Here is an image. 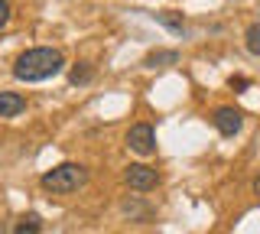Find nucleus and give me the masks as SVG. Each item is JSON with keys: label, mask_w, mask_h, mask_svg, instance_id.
Wrapping results in <instances>:
<instances>
[{"label": "nucleus", "mask_w": 260, "mask_h": 234, "mask_svg": "<svg viewBox=\"0 0 260 234\" xmlns=\"http://www.w3.org/2000/svg\"><path fill=\"white\" fill-rule=\"evenodd\" d=\"M179 62V52L176 49H159V52H150L143 59V65L146 69H166V65H176Z\"/></svg>", "instance_id": "obj_7"}, {"label": "nucleus", "mask_w": 260, "mask_h": 234, "mask_svg": "<svg viewBox=\"0 0 260 234\" xmlns=\"http://www.w3.org/2000/svg\"><path fill=\"white\" fill-rule=\"evenodd\" d=\"M124 182H127L134 192H150V189H156L159 173H156L153 166H146V163H134V166H127Z\"/></svg>", "instance_id": "obj_3"}, {"label": "nucleus", "mask_w": 260, "mask_h": 234, "mask_svg": "<svg viewBox=\"0 0 260 234\" xmlns=\"http://www.w3.org/2000/svg\"><path fill=\"white\" fill-rule=\"evenodd\" d=\"M244 39H247V52L260 55V23H250L247 33H244Z\"/></svg>", "instance_id": "obj_12"}, {"label": "nucleus", "mask_w": 260, "mask_h": 234, "mask_svg": "<svg viewBox=\"0 0 260 234\" xmlns=\"http://www.w3.org/2000/svg\"><path fill=\"white\" fill-rule=\"evenodd\" d=\"M153 20L162 23L166 29H173V33H182L185 29V20H182V13H173V10H166V13H153Z\"/></svg>", "instance_id": "obj_9"}, {"label": "nucleus", "mask_w": 260, "mask_h": 234, "mask_svg": "<svg viewBox=\"0 0 260 234\" xmlns=\"http://www.w3.org/2000/svg\"><path fill=\"white\" fill-rule=\"evenodd\" d=\"M94 78V72H91V65H88V62H78L75 69H72V75H69V82L72 85H88Z\"/></svg>", "instance_id": "obj_11"}, {"label": "nucleus", "mask_w": 260, "mask_h": 234, "mask_svg": "<svg viewBox=\"0 0 260 234\" xmlns=\"http://www.w3.org/2000/svg\"><path fill=\"white\" fill-rule=\"evenodd\" d=\"M26 111V98L16 91H0V117H16Z\"/></svg>", "instance_id": "obj_6"}, {"label": "nucleus", "mask_w": 260, "mask_h": 234, "mask_svg": "<svg viewBox=\"0 0 260 234\" xmlns=\"http://www.w3.org/2000/svg\"><path fill=\"white\" fill-rule=\"evenodd\" d=\"M13 234H43V221H39V215H26L16 221Z\"/></svg>", "instance_id": "obj_10"}, {"label": "nucleus", "mask_w": 260, "mask_h": 234, "mask_svg": "<svg viewBox=\"0 0 260 234\" xmlns=\"http://www.w3.org/2000/svg\"><path fill=\"white\" fill-rule=\"evenodd\" d=\"M62 65H65V59L59 49L36 46V49H26L13 62V78H20V82H46V78L59 75Z\"/></svg>", "instance_id": "obj_1"}, {"label": "nucleus", "mask_w": 260, "mask_h": 234, "mask_svg": "<svg viewBox=\"0 0 260 234\" xmlns=\"http://www.w3.org/2000/svg\"><path fill=\"white\" fill-rule=\"evenodd\" d=\"M211 120H215V127H218V133H221V137H234V133L241 130V124H244V114H241L238 108H218Z\"/></svg>", "instance_id": "obj_5"}, {"label": "nucleus", "mask_w": 260, "mask_h": 234, "mask_svg": "<svg viewBox=\"0 0 260 234\" xmlns=\"http://www.w3.org/2000/svg\"><path fill=\"white\" fill-rule=\"evenodd\" d=\"M124 215L130 218V221H146V218L153 215V208L143 205V202H137V198H127L124 202Z\"/></svg>", "instance_id": "obj_8"}, {"label": "nucleus", "mask_w": 260, "mask_h": 234, "mask_svg": "<svg viewBox=\"0 0 260 234\" xmlns=\"http://www.w3.org/2000/svg\"><path fill=\"white\" fill-rule=\"evenodd\" d=\"M250 82H247V78H231V88H238V91H241V88H247Z\"/></svg>", "instance_id": "obj_14"}, {"label": "nucleus", "mask_w": 260, "mask_h": 234, "mask_svg": "<svg viewBox=\"0 0 260 234\" xmlns=\"http://www.w3.org/2000/svg\"><path fill=\"white\" fill-rule=\"evenodd\" d=\"M7 20H10V4L0 0V26H7Z\"/></svg>", "instance_id": "obj_13"}, {"label": "nucleus", "mask_w": 260, "mask_h": 234, "mask_svg": "<svg viewBox=\"0 0 260 234\" xmlns=\"http://www.w3.org/2000/svg\"><path fill=\"white\" fill-rule=\"evenodd\" d=\"M85 182H88V169L81 163H62V166L49 169L43 179H39V185H43L49 195H75Z\"/></svg>", "instance_id": "obj_2"}, {"label": "nucleus", "mask_w": 260, "mask_h": 234, "mask_svg": "<svg viewBox=\"0 0 260 234\" xmlns=\"http://www.w3.org/2000/svg\"><path fill=\"white\" fill-rule=\"evenodd\" d=\"M254 192H257V195H260V176H257V179H254Z\"/></svg>", "instance_id": "obj_15"}, {"label": "nucleus", "mask_w": 260, "mask_h": 234, "mask_svg": "<svg viewBox=\"0 0 260 234\" xmlns=\"http://www.w3.org/2000/svg\"><path fill=\"white\" fill-rule=\"evenodd\" d=\"M127 147L134 153H140V156H150L153 150H156V133H153L150 124H134L127 130Z\"/></svg>", "instance_id": "obj_4"}]
</instances>
